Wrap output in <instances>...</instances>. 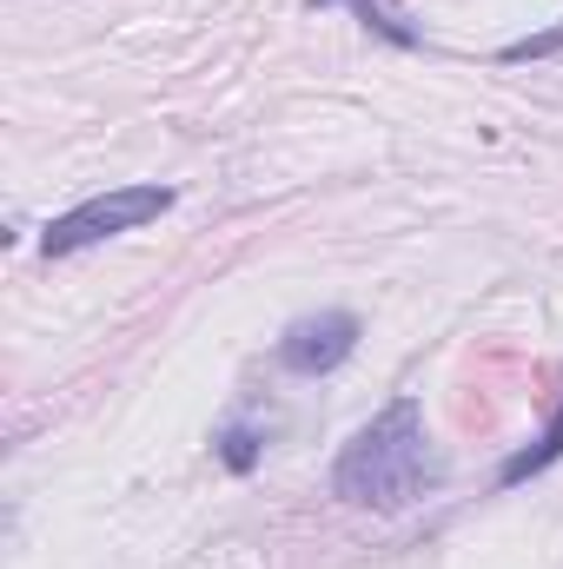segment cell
I'll use <instances>...</instances> for the list:
<instances>
[{
	"instance_id": "cell-5",
	"label": "cell",
	"mask_w": 563,
	"mask_h": 569,
	"mask_svg": "<svg viewBox=\"0 0 563 569\" xmlns=\"http://www.w3.org/2000/svg\"><path fill=\"white\" fill-rule=\"evenodd\" d=\"M213 450H219V463H226L233 477H253L259 457H266V425H253V418H226V425L213 430Z\"/></svg>"
},
{
	"instance_id": "cell-6",
	"label": "cell",
	"mask_w": 563,
	"mask_h": 569,
	"mask_svg": "<svg viewBox=\"0 0 563 569\" xmlns=\"http://www.w3.org/2000/svg\"><path fill=\"white\" fill-rule=\"evenodd\" d=\"M551 53H563V20L544 27V33H524V40L497 47V67H524V60H551Z\"/></svg>"
},
{
	"instance_id": "cell-4",
	"label": "cell",
	"mask_w": 563,
	"mask_h": 569,
	"mask_svg": "<svg viewBox=\"0 0 563 569\" xmlns=\"http://www.w3.org/2000/svg\"><path fill=\"white\" fill-rule=\"evenodd\" d=\"M563 457V405H557V418L544 425V437L537 443H524V450H511L504 457V470H497V490H517V483H531L537 470H551Z\"/></svg>"
},
{
	"instance_id": "cell-1",
	"label": "cell",
	"mask_w": 563,
	"mask_h": 569,
	"mask_svg": "<svg viewBox=\"0 0 563 569\" xmlns=\"http://www.w3.org/2000/svg\"><path fill=\"white\" fill-rule=\"evenodd\" d=\"M431 483H437V463H431L418 398H392L332 463V497L352 510H378V517L412 510Z\"/></svg>"
},
{
	"instance_id": "cell-2",
	"label": "cell",
	"mask_w": 563,
	"mask_h": 569,
	"mask_svg": "<svg viewBox=\"0 0 563 569\" xmlns=\"http://www.w3.org/2000/svg\"><path fill=\"white\" fill-rule=\"evenodd\" d=\"M172 186H113V192H93V199H80L73 212H60L47 232H40V252L47 259H73V252H87V246H107V239H120V232H140L146 219H159V212H172Z\"/></svg>"
},
{
	"instance_id": "cell-3",
	"label": "cell",
	"mask_w": 563,
	"mask_h": 569,
	"mask_svg": "<svg viewBox=\"0 0 563 569\" xmlns=\"http://www.w3.org/2000/svg\"><path fill=\"white\" fill-rule=\"evenodd\" d=\"M352 351H358V311H312V318H292L285 338L273 345L279 371H292V378H325V371H338Z\"/></svg>"
}]
</instances>
